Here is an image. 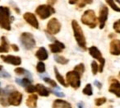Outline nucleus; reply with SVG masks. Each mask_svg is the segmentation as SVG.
I'll return each mask as SVG.
<instances>
[{"mask_svg":"<svg viewBox=\"0 0 120 108\" xmlns=\"http://www.w3.org/2000/svg\"><path fill=\"white\" fill-rule=\"evenodd\" d=\"M3 68H3V66H1V65H0V71H2Z\"/></svg>","mask_w":120,"mask_h":108,"instance_id":"43","label":"nucleus"},{"mask_svg":"<svg viewBox=\"0 0 120 108\" xmlns=\"http://www.w3.org/2000/svg\"><path fill=\"white\" fill-rule=\"evenodd\" d=\"M43 80L45 82V83H49V85H51L52 87H53V88H57L58 89H59V88L58 87V85H57V83H55V81H53V80L50 79L49 78H45V77H43Z\"/></svg>","mask_w":120,"mask_h":108,"instance_id":"29","label":"nucleus"},{"mask_svg":"<svg viewBox=\"0 0 120 108\" xmlns=\"http://www.w3.org/2000/svg\"><path fill=\"white\" fill-rule=\"evenodd\" d=\"M82 22L86 26H88L90 28H95L97 26V17L93 10L89 9L85 11L82 16Z\"/></svg>","mask_w":120,"mask_h":108,"instance_id":"3","label":"nucleus"},{"mask_svg":"<svg viewBox=\"0 0 120 108\" xmlns=\"http://www.w3.org/2000/svg\"><path fill=\"white\" fill-rule=\"evenodd\" d=\"M35 92H37L38 94L42 96H48L49 95V90L42 84H37L35 86Z\"/></svg>","mask_w":120,"mask_h":108,"instance_id":"19","label":"nucleus"},{"mask_svg":"<svg viewBox=\"0 0 120 108\" xmlns=\"http://www.w3.org/2000/svg\"><path fill=\"white\" fill-rule=\"evenodd\" d=\"M105 2L108 4V5L113 10H114L115 12H120V8L116 5V4L114 3L113 0H105Z\"/></svg>","mask_w":120,"mask_h":108,"instance_id":"25","label":"nucleus"},{"mask_svg":"<svg viewBox=\"0 0 120 108\" xmlns=\"http://www.w3.org/2000/svg\"><path fill=\"white\" fill-rule=\"evenodd\" d=\"M26 91L29 93L35 92V86H34V85H32V84H30L29 86H27L26 88Z\"/></svg>","mask_w":120,"mask_h":108,"instance_id":"34","label":"nucleus"},{"mask_svg":"<svg viewBox=\"0 0 120 108\" xmlns=\"http://www.w3.org/2000/svg\"><path fill=\"white\" fill-rule=\"evenodd\" d=\"M82 92H83V94L86 95V96H91V95L93 94L91 85H90V83L86 85V87L83 88V90H82Z\"/></svg>","mask_w":120,"mask_h":108,"instance_id":"26","label":"nucleus"},{"mask_svg":"<svg viewBox=\"0 0 120 108\" xmlns=\"http://www.w3.org/2000/svg\"><path fill=\"white\" fill-rule=\"evenodd\" d=\"M36 14L40 17V19L45 20V19L49 17L52 14L55 12V9L52 6H49L48 4H44V5H40L35 9Z\"/></svg>","mask_w":120,"mask_h":108,"instance_id":"6","label":"nucleus"},{"mask_svg":"<svg viewBox=\"0 0 120 108\" xmlns=\"http://www.w3.org/2000/svg\"><path fill=\"white\" fill-rule=\"evenodd\" d=\"M113 30H114L117 33L120 34V19L118 21H116V22L113 23Z\"/></svg>","mask_w":120,"mask_h":108,"instance_id":"33","label":"nucleus"},{"mask_svg":"<svg viewBox=\"0 0 120 108\" xmlns=\"http://www.w3.org/2000/svg\"><path fill=\"white\" fill-rule=\"evenodd\" d=\"M7 99H8V105H12V106H17L22 103V94L21 92H19L18 91L13 90L12 92L9 93V95L8 96Z\"/></svg>","mask_w":120,"mask_h":108,"instance_id":"8","label":"nucleus"},{"mask_svg":"<svg viewBox=\"0 0 120 108\" xmlns=\"http://www.w3.org/2000/svg\"><path fill=\"white\" fill-rule=\"evenodd\" d=\"M105 102H106V98L105 97L96 98V99L95 100V106H101V105L105 104Z\"/></svg>","mask_w":120,"mask_h":108,"instance_id":"31","label":"nucleus"},{"mask_svg":"<svg viewBox=\"0 0 120 108\" xmlns=\"http://www.w3.org/2000/svg\"><path fill=\"white\" fill-rule=\"evenodd\" d=\"M67 83L72 88L77 89L81 86V74L76 71H70L67 73Z\"/></svg>","mask_w":120,"mask_h":108,"instance_id":"5","label":"nucleus"},{"mask_svg":"<svg viewBox=\"0 0 120 108\" xmlns=\"http://www.w3.org/2000/svg\"><path fill=\"white\" fill-rule=\"evenodd\" d=\"M118 77H119V78H120V72H119V73H118Z\"/></svg>","mask_w":120,"mask_h":108,"instance_id":"45","label":"nucleus"},{"mask_svg":"<svg viewBox=\"0 0 120 108\" xmlns=\"http://www.w3.org/2000/svg\"><path fill=\"white\" fill-rule=\"evenodd\" d=\"M109 15V9L105 5H102L101 8L100 10V14H99L98 20L100 22V29H103L105 26L107 19H108Z\"/></svg>","mask_w":120,"mask_h":108,"instance_id":"10","label":"nucleus"},{"mask_svg":"<svg viewBox=\"0 0 120 108\" xmlns=\"http://www.w3.org/2000/svg\"><path fill=\"white\" fill-rule=\"evenodd\" d=\"M56 2H57V0H47L48 5H49V6H53Z\"/></svg>","mask_w":120,"mask_h":108,"instance_id":"39","label":"nucleus"},{"mask_svg":"<svg viewBox=\"0 0 120 108\" xmlns=\"http://www.w3.org/2000/svg\"><path fill=\"white\" fill-rule=\"evenodd\" d=\"M54 60L58 64H67L68 63V61H69L68 59L65 58V57L60 56V55H55V56H54Z\"/></svg>","mask_w":120,"mask_h":108,"instance_id":"24","label":"nucleus"},{"mask_svg":"<svg viewBox=\"0 0 120 108\" xmlns=\"http://www.w3.org/2000/svg\"><path fill=\"white\" fill-rule=\"evenodd\" d=\"M15 73H17V75H25L26 78H29L30 80L32 81V75L30 72H28L26 69L23 68H17L15 69Z\"/></svg>","mask_w":120,"mask_h":108,"instance_id":"21","label":"nucleus"},{"mask_svg":"<svg viewBox=\"0 0 120 108\" xmlns=\"http://www.w3.org/2000/svg\"><path fill=\"white\" fill-rule=\"evenodd\" d=\"M93 3V0H81V2L78 4L79 8H82L87 4H91Z\"/></svg>","mask_w":120,"mask_h":108,"instance_id":"30","label":"nucleus"},{"mask_svg":"<svg viewBox=\"0 0 120 108\" xmlns=\"http://www.w3.org/2000/svg\"><path fill=\"white\" fill-rule=\"evenodd\" d=\"M11 75L8 73H7L6 71H0V78H10Z\"/></svg>","mask_w":120,"mask_h":108,"instance_id":"37","label":"nucleus"},{"mask_svg":"<svg viewBox=\"0 0 120 108\" xmlns=\"http://www.w3.org/2000/svg\"><path fill=\"white\" fill-rule=\"evenodd\" d=\"M35 57H37V59H39L41 61L46 60L49 57V54L47 52L46 49L45 47H40L39 48V50H37V52L35 53Z\"/></svg>","mask_w":120,"mask_h":108,"instance_id":"18","label":"nucleus"},{"mask_svg":"<svg viewBox=\"0 0 120 108\" xmlns=\"http://www.w3.org/2000/svg\"><path fill=\"white\" fill-rule=\"evenodd\" d=\"M109 52L113 55H120V40H113L109 45Z\"/></svg>","mask_w":120,"mask_h":108,"instance_id":"14","label":"nucleus"},{"mask_svg":"<svg viewBox=\"0 0 120 108\" xmlns=\"http://www.w3.org/2000/svg\"><path fill=\"white\" fill-rule=\"evenodd\" d=\"M78 0H68V2L70 4H76L77 3Z\"/></svg>","mask_w":120,"mask_h":108,"instance_id":"41","label":"nucleus"},{"mask_svg":"<svg viewBox=\"0 0 120 108\" xmlns=\"http://www.w3.org/2000/svg\"><path fill=\"white\" fill-rule=\"evenodd\" d=\"M94 84H95V86H96L97 88H99V89H100V88H102V84H101V83H100V82L97 81V80H95V81L94 82Z\"/></svg>","mask_w":120,"mask_h":108,"instance_id":"38","label":"nucleus"},{"mask_svg":"<svg viewBox=\"0 0 120 108\" xmlns=\"http://www.w3.org/2000/svg\"><path fill=\"white\" fill-rule=\"evenodd\" d=\"M20 41L22 45L27 50H30L35 46V40L33 35L29 32H24L21 35Z\"/></svg>","mask_w":120,"mask_h":108,"instance_id":"4","label":"nucleus"},{"mask_svg":"<svg viewBox=\"0 0 120 108\" xmlns=\"http://www.w3.org/2000/svg\"><path fill=\"white\" fill-rule=\"evenodd\" d=\"M51 91V92L53 93V94H54L55 96H59V97H64V96H65V94H64V92H57V91H54V90H50Z\"/></svg>","mask_w":120,"mask_h":108,"instance_id":"36","label":"nucleus"},{"mask_svg":"<svg viewBox=\"0 0 120 108\" xmlns=\"http://www.w3.org/2000/svg\"><path fill=\"white\" fill-rule=\"evenodd\" d=\"M10 9L7 7H0V27L7 31L11 30Z\"/></svg>","mask_w":120,"mask_h":108,"instance_id":"2","label":"nucleus"},{"mask_svg":"<svg viewBox=\"0 0 120 108\" xmlns=\"http://www.w3.org/2000/svg\"><path fill=\"white\" fill-rule=\"evenodd\" d=\"M74 71L77 72V73H79L81 75L82 74V73H84V71H85V65L83 64H79L78 65H77V66L74 68Z\"/></svg>","mask_w":120,"mask_h":108,"instance_id":"27","label":"nucleus"},{"mask_svg":"<svg viewBox=\"0 0 120 108\" xmlns=\"http://www.w3.org/2000/svg\"><path fill=\"white\" fill-rule=\"evenodd\" d=\"M65 48V45L64 43L58 41V40H55L53 44H50L49 45V49L51 50L52 53L53 54H58L62 52L63 50Z\"/></svg>","mask_w":120,"mask_h":108,"instance_id":"15","label":"nucleus"},{"mask_svg":"<svg viewBox=\"0 0 120 108\" xmlns=\"http://www.w3.org/2000/svg\"><path fill=\"white\" fill-rule=\"evenodd\" d=\"M36 70L38 73H45V64L43 62H39L36 65Z\"/></svg>","mask_w":120,"mask_h":108,"instance_id":"28","label":"nucleus"},{"mask_svg":"<svg viewBox=\"0 0 120 108\" xmlns=\"http://www.w3.org/2000/svg\"><path fill=\"white\" fill-rule=\"evenodd\" d=\"M88 50H89L90 55H91L94 59L97 60L100 63V67H99V72L102 73V72H103L104 66H105V60L103 58V56H102L101 52H100V50H99V49L95 46H90V48L88 49Z\"/></svg>","mask_w":120,"mask_h":108,"instance_id":"7","label":"nucleus"},{"mask_svg":"<svg viewBox=\"0 0 120 108\" xmlns=\"http://www.w3.org/2000/svg\"><path fill=\"white\" fill-rule=\"evenodd\" d=\"M37 100H38V96L35 94H31L28 96L26 99V104L29 108H36L37 106Z\"/></svg>","mask_w":120,"mask_h":108,"instance_id":"16","label":"nucleus"},{"mask_svg":"<svg viewBox=\"0 0 120 108\" xmlns=\"http://www.w3.org/2000/svg\"><path fill=\"white\" fill-rule=\"evenodd\" d=\"M61 30V23L58 22V19L52 18L49 21L47 24V32L50 35H55L58 34Z\"/></svg>","mask_w":120,"mask_h":108,"instance_id":"9","label":"nucleus"},{"mask_svg":"<svg viewBox=\"0 0 120 108\" xmlns=\"http://www.w3.org/2000/svg\"><path fill=\"white\" fill-rule=\"evenodd\" d=\"M83 103L82 102H79V103H77V107L78 108H83Z\"/></svg>","mask_w":120,"mask_h":108,"instance_id":"42","label":"nucleus"},{"mask_svg":"<svg viewBox=\"0 0 120 108\" xmlns=\"http://www.w3.org/2000/svg\"><path fill=\"white\" fill-rule=\"evenodd\" d=\"M72 30H73L74 37H75L76 40H77V43L78 44V45L82 49H83L84 50H86V40L85 36H84V33L82 32V27H80L78 22L76 20H72Z\"/></svg>","mask_w":120,"mask_h":108,"instance_id":"1","label":"nucleus"},{"mask_svg":"<svg viewBox=\"0 0 120 108\" xmlns=\"http://www.w3.org/2000/svg\"><path fill=\"white\" fill-rule=\"evenodd\" d=\"M0 104L4 106H8V99H6L5 96H2L0 97Z\"/></svg>","mask_w":120,"mask_h":108,"instance_id":"35","label":"nucleus"},{"mask_svg":"<svg viewBox=\"0 0 120 108\" xmlns=\"http://www.w3.org/2000/svg\"><path fill=\"white\" fill-rule=\"evenodd\" d=\"M2 45H0V53H8L9 51V45L5 36H2L1 38Z\"/></svg>","mask_w":120,"mask_h":108,"instance_id":"20","label":"nucleus"},{"mask_svg":"<svg viewBox=\"0 0 120 108\" xmlns=\"http://www.w3.org/2000/svg\"><path fill=\"white\" fill-rule=\"evenodd\" d=\"M54 73H55V77H56L57 80L58 81V83H60L61 85H63L64 87H65V88H67L68 86V84L67 83L65 82V80H64V77L62 76V75L60 74L59 72H58V68H56V67H54Z\"/></svg>","mask_w":120,"mask_h":108,"instance_id":"22","label":"nucleus"},{"mask_svg":"<svg viewBox=\"0 0 120 108\" xmlns=\"http://www.w3.org/2000/svg\"><path fill=\"white\" fill-rule=\"evenodd\" d=\"M1 59L4 62L7 64H10L12 65H20L22 64V59L19 56L14 55H1Z\"/></svg>","mask_w":120,"mask_h":108,"instance_id":"12","label":"nucleus"},{"mask_svg":"<svg viewBox=\"0 0 120 108\" xmlns=\"http://www.w3.org/2000/svg\"><path fill=\"white\" fill-rule=\"evenodd\" d=\"M91 69H92V73L94 75H95L99 71V65L95 61H93L91 63Z\"/></svg>","mask_w":120,"mask_h":108,"instance_id":"32","label":"nucleus"},{"mask_svg":"<svg viewBox=\"0 0 120 108\" xmlns=\"http://www.w3.org/2000/svg\"><path fill=\"white\" fill-rule=\"evenodd\" d=\"M1 92H2V91H1V89H0V94H1Z\"/></svg>","mask_w":120,"mask_h":108,"instance_id":"46","label":"nucleus"},{"mask_svg":"<svg viewBox=\"0 0 120 108\" xmlns=\"http://www.w3.org/2000/svg\"><path fill=\"white\" fill-rule=\"evenodd\" d=\"M12 50H14V51H16V52H17V51H19V48H18V46H17V45H12Z\"/></svg>","mask_w":120,"mask_h":108,"instance_id":"40","label":"nucleus"},{"mask_svg":"<svg viewBox=\"0 0 120 108\" xmlns=\"http://www.w3.org/2000/svg\"><path fill=\"white\" fill-rule=\"evenodd\" d=\"M109 92L114 94L117 97H120V83L115 78L110 79V86L109 88Z\"/></svg>","mask_w":120,"mask_h":108,"instance_id":"11","label":"nucleus"},{"mask_svg":"<svg viewBox=\"0 0 120 108\" xmlns=\"http://www.w3.org/2000/svg\"><path fill=\"white\" fill-rule=\"evenodd\" d=\"M16 82H17V83H18L19 85H21V86L24 87V88H26L27 86L31 84L32 81L27 78H16Z\"/></svg>","mask_w":120,"mask_h":108,"instance_id":"23","label":"nucleus"},{"mask_svg":"<svg viewBox=\"0 0 120 108\" xmlns=\"http://www.w3.org/2000/svg\"><path fill=\"white\" fill-rule=\"evenodd\" d=\"M116 1H117V2L118 3V4H120V0H116Z\"/></svg>","mask_w":120,"mask_h":108,"instance_id":"44","label":"nucleus"},{"mask_svg":"<svg viewBox=\"0 0 120 108\" xmlns=\"http://www.w3.org/2000/svg\"><path fill=\"white\" fill-rule=\"evenodd\" d=\"M23 18L25 19V21L27 23H29L35 29L39 28V22L37 21L35 16L33 13H31V12H26L23 15Z\"/></svg>","mask_w":120,"mask_h":108,"instance_id":"13","label":"nucleus"},{"mask_svg":"<svg viewBox=\"0 0 120 108\" xmlns=\"http://www.w3.org/2000/svg\"><path fill=\"white\" fill-rule=\"evenodd\" d=\"M53 108H72V106L68 101L61 99H57L53 101Z\"/></svg>","mask_w":120,"mask_h":108,"instance_id":"17","label":"nucleus"}]
</instances>
